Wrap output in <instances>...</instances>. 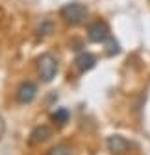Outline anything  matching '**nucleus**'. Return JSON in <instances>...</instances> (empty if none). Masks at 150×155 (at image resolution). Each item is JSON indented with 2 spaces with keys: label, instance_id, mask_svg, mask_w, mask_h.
<instances>
[{
  "label": "nucleus",
  "instance_id": "obj_1",
  "mask_svg": "<svg viewBox=\"0 0 150 155\" xmlns=\"http://www.w3.org/2000/svg\"><path fill=\"white\" fill-rule=\"evenodd\" d=\"M60 15H61V18H63L67 24H70V26H80V24L85 22L89 11H87V8H85L84 4H80V2H69V4H65V6L61 8Z\"/></svg>",
  "mask_w": 150,
  "mask_h": 155
},
{
  "label": "nucleus",
  "instance_id": "obj_2",
  "mask_svg": "<svg viewBox=\"0 0 150 155\" xmlns=\"http://www.w3.org/2000/svg\"><path fill=\"white\" fill-rule=\"evenodd\" d=\"M37 72L45 83H50L58 74V61L52 54H41L37 57Z\"/></svg>",
  "mask_w": 150,
  "mask_h": 155
},
{
  "label": "nucleus",
  "instance_id": "obj_3",
  "mask_svg": "<svg viewBox=\"0 0 150 155\" xmlns=\"http://www.w3.org/2000/svg\"><path fill=\"white\" fill-rule=\"evenodd\" d=\"M111 37L109 26L104 21H95L93 24H89L87 28V39L91 43H106L107 39Z\"/></svg>",
  "mask_w": 150,
  "mask_h": 155
},
{
  "label": "nucleus",
  "instance_id": "obj_4",
  "mask_svg": "<svg viewBox=\"0 0 150 155\" xmlns=\"http://www.w3.org/2000/svg\"><path fill=\"white\" fill-rule=\"evenodd\" d=\"M106 144H107V150L113 155H126L130 150H132L130 140L124 139L122 135H111V137H107Z\"/></svg>",
  "mask_w": 150,
  "mask_h": 155
},
{
  "label": "nucleus",
  "instance_id": "obj_5",
  "mask_svg": "<svg viewBox=\"0 0 150 155\" xmlns=\"http://www.w3.org/2000/svg\"><path fill=\"white\" fill-rule=\"evenodd\" d=\"M37 96V85L32 81H22L17 89V102L19 104H30Z\"/></svg>",
  "mask_w": 150,
  "mask_h": 155
},
{
  "label": "nucleus",
  "instance_id": "obj_6",
  "mask_svg": "<svg viewBox=\"0 0 150 155\" xmlns=\"http://www.w3.org/2000/svg\"><path fill=\"white\" fill-rule=\"evenodd\" d=\"M50 137H52V129H50L48 126L41 124V126H35V127L32 129L28 140H30V144H41V142L48 140Z\"/></svg>",
  "mask_w": 150,
  "mask_h": 155
},
{
  "label": "nucleus",
  "instance_id": "obj_7",
  "mask_svg": "<svg viewBox=\"0 0 150 155\" xmlns=\"http://www.w3.org/2000/svg\"><path fill=\"white\" fill-rule=\"evenodd\" d=\"M74 65H76V68L80 72H87V70H91L97 65V57L93 54H89V52H82L76 59H74Z\"/></svg>",
  "mask_w": 150,
  "mask_h": 155
},
{
  "label": "nucleus",
  "instance_id": "obj_8",
  "mask_svg": "<svg viewBox=\"0 0 150 155\" xmlns=\"http://www.w3.org/2000/svg\"><path fill=\"white\" fill-rule=\"evenodd\" d=\"M69 118H70V113H69V109H65V107H60V109H56V113H52V120H54L56 124H60V126L67 124Z\"/></svg>",
  "mask_w": 150,
  "mask_h": 155
},
{
  "label": "nucleus",
  "instance_id": "obj_9",
  "mask_svg": "<svg viewBox=\"0 0 150 155\" xmlns=\"http://www.w3.org/2000/svg\"><path fill=\"white\" fill-rule=\"evenodd\" d=\"M48 155H72V153L67 144H56L48 150Z\"/></svg>",
  "mask_w": 150,
  "mask_h": 155
}]
</instances>
